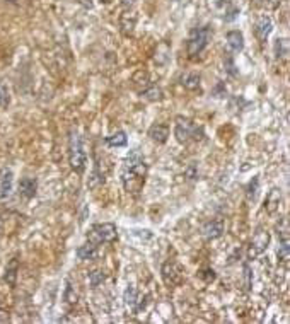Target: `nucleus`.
<instances>
[{
	"label": "nucleus",
	"instance_id": "nucleus-1",
	"mask_svg": "<svg viewBox=\"0 0 290 324\" xmlns=\"http://www.w3.org/2000/svg\"><path fill=\"white\" fill-rule=\"evenodd\" d=\"M149 166L145 164V159L138 150H132L123 161L121 169V183L125 191L130 195H138L144 189Z\"/></svg>",
	"mask_w": 290,
	"mask_h": 324
},
{
	"label": "nucleus",
	"instance_id": "nucleus-2",
	"mask_svg": "<svg viewBox=\"0 0 290 324\" xmlns=\"http://www.w3.org/2000/svg\"><path fill=\"white\" fill-rule=\"evenodd\" d=\"M174 135L179 144H188V142H191V140H195V142L203 140L205 132L201 126L196 125L195 121H191L190 118L178 116L176 118Z\"/></svg>",
	"mask_w": 290,
	"mask_h": 324
},
{
	"label": "nucleus",
	"instance_id": "nucleus-3",
	"mask_svg": "<svg viewBox=\"0 0 290 324\" xmlns=\"http://www.w3.org/2000/svg\"><path fill=\"white\" fill-rule=\"evenodd\" d=\"M69 161L70 166L75 172L82 174L86 171V162H87V154L84 150L82 137L77 132H70L69 138Z\"/></svg>",
	"mask_w": 290,
	"mask_h": 324
},
{
	"label": "nucleus",
	"instance_id": "nucleus-4",
	"mask_svg": "<svg viewBox=\"0 0 290 324\" xmlns=\"http://www.w3.org/2000/svg\"><path fill=\"white\" fill-rule=\"evenodd\" d=\"M210 40H212V29L208 26L195 28L191 31L190 38H188V43H186L188 55H190L191 58L198 57V55L208 46Z\"/></svg>",
	"mask_w": 290,
	"mask_h": 324
},
{
	"label": "nucleus",
	"instance_id": "nucleus-5",
	"mask_svg": "<svg viewBox=\"0 0 290 324\" xmlns=\"http://www.w3.org/2000/svg\"><path fill=\"white\" fill-rule=\"evenodd\" d=\"M118 237V230L116 225L111 222H104V224H96L91 227V230L87 232V239L94 244H103V242H113Z\"/></svg>",
	"mask_w": 290,
	"mask_h": 324
},
{
	"label": "nucleus",
	"instance_id": "nucleus-6",
	"mask_svg": "<svg viewBox=\"0 0 290 324\" xmlns=\"http://www.w3.org/2000/svg\"><path fill=\"white\" fill-rule=\"evenodd\" d=\"M268 244H270V232H266V230H258V232L254 234L253 241H251L249 249H247V258L249 259L259 258V256L268 249Z\"/></svg>",
	"mask_w": 290,
	"mask_h": 324
},
{
	"label": "nucleus",
	"instance_id": "nucleus-7",
	"mask_svg": "<svg viewBox=\"0 0 290 324\" xmlns=\"http://www.w3.org/2000/svg\"><path fill=\"white\" fill-rule=\"evenodd\" d=\"M162 280L169 287H176L183 281V270L176 261H166L162 264Z\"/></svg>",
	"mask_w": 290,
	"mask_h": 324
},
{
	"label": "nucleus",
	"instance_id": "nucleus-8",
	"mask_svg": "<svg viewBox=\"0 0 290 324\" xmlns=\"http://www.w3.org/2000/svg\"><path fill=\"white\" fill-rule=\"evenodd\" d=\"M12 189H14V174L11 169H4L0 174V200H9L12 196Z\"/></svg>",
	"mask_w": 290,
	"mask_h": 324
},
{
	"label": "nucleus",
	"instance_id": "nucleus-9",
	"mask_svg": "<svg viewBox=\"0 0 290 324\" xmlns=\"http://www.w3.org/2000/svg\"><path fill=\"white\" fill-rule=\"evenodd\" d=\"M271 31H273L271 19L268 18V16H261L254 26V35H256V38H258V41L264 43V41L268 40V36L271 35Z\"/></svg>",
	"mask_w": 290,
	"mask_h": 324
},
{
	"label": "nucleus",
	"instance_id": "nucleus-10",
	"mask_svg": "<svg viewBox=\"0 0 290 324\" xmlns=\"http://www.w3.org/2000/svg\"><path fill=\"white\" fill-rule=\"evenodd\" d=\"M281 189L280 188H271L270 193L266 195V200H264V208H266L268 213H276L280 210V205H281Z\"/></svg>",
	"mask_w": 290,
	"mask_h": 324
},
{
	"label": "nucleus",
	"instance_id": "nucleus-11",
	"mask_svg": "<svg viewBox=\"0 0 290 324\" xmlns=\"http://www.w3.org/2000/svg\"><path fill=\"white\" fill-rule=\"evenodd\" d=\"M137 19L138 18L133 11H125L123 14L120 16V31L123 33L125 36H130L137 26Z\"/></svg>",
	"mask_w": 290,
	"mask_h": 324
},
{
	"label": "nucleus",
	"instance_id": "nucleus-12",
	"mask_svg": "<svg viewBox=\"0 0 290 324\" xmlns=\"http://www.w3.org/2000/svg\"><path fill=\"white\" fill-rule=\"evenodd\" d=\"M201 232L207 239H218L222 234H224V220L220 218H215V220H210L203 225Z\"/></svg>",
	"mask_w": 290,
	"mask_h": 324
},
{
	"label": "nucleus",
	"instance_id": "nucleus-13",
	"mask_svg": "<svg viewBox=\"0 0 290 324\" xmlns=\"http://www.w3.org/2000/svg\"><path fill=\"white\" fill-rule=\"evenodd\" d=\"M36 191H38V181L35 178H23L19 181V193L24 198L28 200L35 198Z\"/></svg>",
	"mask_w": 290,
	"mask_h": 324
},
{
	"label": "nucleus",
	"instance_id": "nucleus-14",
	"mask_svg": "<svg viewBox=\"0 0 290 324\" xmlns=\"http://www.w3.org/2000/svg\"><path fill=\"white\" fill-rule=\"evenodd\" d=\"M149 137L152 138L154 142L157 144H166L167 137H169V126L161 125V123H155L149 128Z\"/></svg>",
	"mask_w": 290,
	"mask_h": 324
},
{
	"label": "nucleus",
	"instance_id": "nucleus-15",
	"mask_svg": "<svg viewBox=\"0 0 290 324\" xmlns=\"http://www.w3.org/2000/svg\"><path fill=\"white\" fill-rule=\"evenodd\" d=\"M123 300H125V305L128 307V310H132L133 314L138 312V300H140V295H138L137 288L133 287V285H128L127 290H125Z\"/></svg>",
	"mask_w": 290,
	"mask_h": 324
},
{
	"label": "nucleus",
	"instance_id": "nucleus-16",
	"mask_svg": "<svg viewBox=\"0 0 290 324\" xmlns=\"http://www.w3.org/2000/svg\"><path fill=\"white\" fill-rule=\"evenodd\" d=\"M77 258L84 259V261H92V259L98 258V244L94 242H87L82 244L81 247H77Z\"/></svg>",
	"mask_w": 290,
	"mask_h": 324
},
{
	"label": "nucleus",
	"instance_id": "nucleus-17",
	"mask_svg": "<svg viewBox=\"0 0 290 324\" xmlns=\"http://www.w3.org/2000/svg\"><path fill=\"white\" fill-rule=\"evenodd\" d=\"M227 45H229V48L232 50V52H242L244 50V36H242L241 31H229L227 33Z\"/></svg>",
	"mask_w": 290,
	"mask_h": 324
},
{
	"label": "nucleus",
	"instance_id": "nucleus-18",
	"mask_svg": "<svg viewBox=\"0 0 290 324\" xmlns=\"http://www.w3.org/2000/svg\"><path fill=\"white\" fill-rule=\"evenodd\" d=\"M132 84H133V87H135L138 92L145 91L147 87L150 86L149 72H145V70H137V72L133 74V77H132Z\"/></svg>",
	"mask_w": 290,
	"mask_h": 324
},
{
	"label": "nucleus",
	"instance_id": "nucleus-19",
	"mask_svg": "<svg viewBox=\"0 0 290 324\" xmlns=\"http://www.w3.org/2000/svg\"><path fill=\"white\" fill-rule=\"evenodd\" d=\"M179 84H181L184 89H188V91H196L200 87V75L186 72L179 77Z\"/></svg>",
	"mask_w": 290,
	"mask_h": 324
},
{
	"label": "nucleus",
	"instance_id": "nucleus-20",
	"mask_svg": "<svg viewBox=\"0 0 290 324\" xmlns=\"http://www.w3.org/2000/svg\"><path fill=\"white\" fill-rule=\"evenodd\" d=\"M106 145L108 147H125L128 144V138H127V133L125 132H116V133H113L111 137H106Z\"/></svg>",
	"mask_w": 290,
	"mask_h": 324
},
{
	"label": "nucleus",
	"instance_id": "nucleus-21",
	"mask_svg": "<svg viewBox=\"0 0 290 324\" xmlns=\"http://www.w3.org/2000/svg\"><path fill=\"white\" fill-rule=\"evenodd\" d=\"M140 96L145 101H150V103H155V101H161L162 99V91L155 86H149L145 91L140 92Z\"/></svg>",
	"mask_w": 290,
	"mask_h": 324
},
{
	"label": "nucleus",
	"instance_id": "nucleus-22",
	"mask_svg": "<svg viewBox=\"0 0 290 324\" xmlns=\"http://www.w3.org/2000/svg\"><path fill=\"white\" fill-rule=\"evenodd\" d=\"M18 270H19L18 259H12L11 264L7 266V270H6V276H4V280H6L9 285H14L16 283V278H18Z\"/></svg>",
	"mask_w": 290,
	"mask_h": 324
},
{
	"label": "nucleus",
	"instance_id": "nucleus-23",
	"mask_svg": "<svg viewBox=\"0 0 290 324\" xmlns=\"http://www.w3.org/2000/svg\"><path fill=\"white\" fill-rule=\"evenodd\" d=\"M276 254H278V259L281 263L287 264L288 259H290V246H288V239L287 241H280L278 244V251H276Z\"/></svg>",
	"mask_w": 290,
	"mask_h": 324
},
{
	"label": "nucleus",
	"instance_id": "nucleus-24",
	"mask_svg": "<svg viewBox=\"0 0 290 324\" xmlns=\"http://www.w3.org/2000/svg\"><path fill=\"white\" fill-rule=\"evenodd\" d=\"M104 280H106V275H104L103 270H94V271L89 273V285H91L92 288L99 287V285L103 283Z\"/></svg>",
	"mask_w": 290,
	"mask_h": 324
},
{
	"label": "nucleus",
	"instance_id": "nucleus-25",
	"mask_svg": "<svg viewBox=\"0 0 290 324\" xmlns=\"http://www.w3.org/2000/svg\"><path fill=\"white\" fill-rule=\"evenodd\" d=\"M65 300H67V304H70V305L77 304V300H79V295H77V292H75L74 285L70 283V281H67V288H65Z\"/></svg>",
	"mask_w": 290,
	"mask_h": 324
},
{
	"label": "nucleus",
	"instance_id": "nucleus-26",
	"mask_svg": "<svg viewBox=\"0 0 290 324\" xmlns=\"http://www.w3.org/2000/svg\"><path fill=\"white\" fill-rule=\"evenodd\" d=\"M11 103V96H9V89H7V86L0 81V109L7 108Z\"/></svg>",
	"mask_w": 290,
	"mask_h": 324
},
{
	"label": "nucleus",
	"instance_id": "nucleus-27",
	"mask_svg": "<svg viewBox=\"0 0 290 324\" xmlns=\"http://www.w3.org/2000/svg\"><path fill=\"white\" fill-rule=\"evenodd\" d=\"M288 53V45H287V40H276L275 41V57L276 58H283L285 55Z\"/></svg>",
	"mask_w": 290,
	"mask_h": 324
},
{
	"label": "nucleus",
	"instance_id": "nucleus-28",
	"mask_svg": "<svg viewBox=\"0 0 290 324\" xmlns=\"http://www.w3.org/2000/svg\"><path fill=\"white\" fill-rule=\"evenodd\" d=\"M258 186H259V179L258 178H253V181H251L249 184H247V188H246V196H247V200H254L256 198V195H258Z\"/></svg>",
	"mask_w": 290,
	"mask_h": 324
},
{
	"label": "nucleus",
	"instance_id": "nucleus-29",
	"mask_svg": "<svg viewBox=\"0 0 290 324\" xmlns=\"http://www.w3.org/2000/svg\"><path fill=\"white\" fill-rule=\"evenodd\" d=\"M225 70H227V74L232 75V77H236L237 75V70H236V65H234L232 58H227L225 60Z\"/></svg>",
	"mask_w": 290,
	"mask_h": 324
},
{
	"label": "nucleus",
	"instance_id": "nucleus-30",
	"mask_svg": "<svg viewBox=\"0 0 290 324\" xmlns=\"http://www.w3.org/2000/svg\"><path fill=\"white\" fill-rule=\"evenodd\" d=\"M184 176H186L188 179H191V181L198 178V171H196V166H195V164H191V166L188 167L186 171H184Z\"/></svg>",
	"mask_w": 290,
	"mask_h": 324
},
{
	"label": "nucleus",
	"instance_id": "nucleus-31",
	"mask_svg": "<svg viewBox=\"0 0 290 324\" xmlns=\"http://www.w3.org/2000/svg\"><path fill=\"white\" fill-rule=\"evenodd\" d=\"M213 94H215L217 98H224V96L227 94L225 84H224V82H218V84H217V87H215V89H213Z\"/></svg>",
	"mask_w": 290,
	"mask_h": 324
},
{
	"label": "nucleus",
	"instance_id": "nucleus-32",
	"mask_svg": "<svg viewBox=\"0 0 290 324\" xmlns=\"http://www.w3.org/2000/svg\"><path fill=\"white\" fill-rule=\"evenodd\" d=\"M201 278H203L205 281H208V283H210V281L215 280V271L210 270V268H208V270H203V271H201Z\"/></svg>",
	"mask_w": 290,
	"mask_h": 324
},
{
	"label": "nucleus",
	"instance_id": "nucleus-33",
	"mask_svg": "<svg viewBox=\"0 0 290 324\" xmlns=\"http://www.w3.org/2000/svg\"><path fill=\"white\" fill-rule=\"evenodd\" d=\"M244 278H246V288H249L251 287V270H249V266H244Z\"/></svg>",
	"mask_w": 290,
	"mask_h": 324
},
{
	"label": "nucleus",
	"instance_id": "nucleus-34",
	"mask_svg": "<svg viewBox=\"0 0 290 324\" xmlns=\"http://www.w3.org/2000/svg\"><path fill=\"white\" fill-rule=\"evenodd\" d=\"M9 321V314L6 310H0V322H7Z\"/></svg>",
	"mask_w": 290,
	"mask_h": 324
},
{
	"label": "nucleus",
	"instance_id": "nucleus-35",
	"mask_svg": "<svg viewBox=\"0 0 290 324\" xmlns=\"http://www.w3.org/2000/svg\"><path fill=\"white\" fill-rule=\"evenodd\" d=\"M135 2H137V0H121V6L127 7V9H128V7H132Z\"/></svg>",
	"mask_w": 290,
	"mask_h": 324
},
{
	"label": "nucleus",
	"instance_id": "nucleus-36",
	"mask_svg": "<svg viewBox=\"0 0 290 324\" xmlns=\"http://www.w3.org/2000/svg\"><path fill=\"white\" fill-rule=\"evenodd\" d=\"M268 2H270V0H253V4H254V6H258V7H263V6H266Z\"/></svg>",
	"mask_w": 290,
	"mask_h": 324
},
{
	"label": "nucleus",
	"instance_id": "nucleus-37",
	"mask_svg": "<svg viewBox=\"0 0 290 324\" xmlns=\"http://www.w3.org/2000/svg\"><path fill=\"white\" fill-rule=\"evenodd\" d=\"M0 234H2V222H0Z\"/></svg>",
	"mask_w": 290,
	"mask_h": 324
},
{
	"label": "nucleus",
	"instance_id": "nucleus-38",
	"mask_svg": "<svg viewBox=\"0 0 290 324\" xmlns=\"http://www.w3.org/2000/svg\"><path fill=\"white\" fill-rule=\"evenodd\" d=\"M101 2H104V4H108V2H109V0H101Z\"/></svg>",
	"mask_w": 290,
	"mask_h": 324
}]
</instances>
